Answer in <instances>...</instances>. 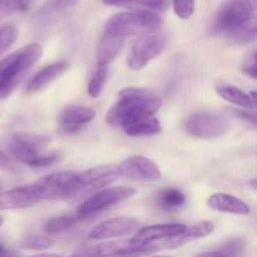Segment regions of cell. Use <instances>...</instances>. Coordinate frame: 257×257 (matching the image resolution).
I'll return each mask as SVG.
<instances>
[{"mask_svg":"<svg viewBox=\"0 0 257 257\" xmlns=\"http://www.w3.org/2000/svg\"><path fill=\"white\" fill-rule=\"evenodd\" d=\"M195 257H222V255L220 253V251H205V252H201L198 255H196Z\"/></svg>","mask_w":257,"mask_h":257,"instance_id":"e575fe53","label":"cell"},{"mask_svg":"<svg viewBox=\"0 0 257 257\" xmlns=\"http://www.w3.org/2000/svg\"><path fill=\"white\" fill-rule=\"evenodd\" d=\"M38 200H65L83 192L79 173L57 172L40 178L32 185Z\"/></svg>","mask_w":257,"mask_h":257,"instance_id":"8992f818","label":"cell"},{"mask_svg":"<svg viewBox=\"0 0 257 257\" xmlns=\"http://www.w3.org/2000/svg\"><path fill=\"white\" fill-rule=\"evenodd\" d=\"M95 112L92 108L83 105L65 107L59 114V130L63 133H75L94 118Z\"/></svg>","mask_w":257,"mask_h":257,"instance_id":"2e32d148","label":"cell"},{"mask_svg":"<svg viewBox=\"0 0 257 257\" xmlns=\"http://www.w3.org/2000/svg\"><path fill=\"white\" fill-rule=\"evenodd\" d=\"M140 222L135 217L120 216L95 226L88 235L89 240H110L131 235L137 231Z\"/></svg>","mask_w":257,"mask_h":257,"instance_id":"7c38bea8","label":"cell"},{"mask_svg":"<svg viewBox=\"0 0 257 257\" xmlns=\"http://www.w3.org/2000/svg\"><path fill=\"white\" fill-rule=\"evenodd\" d=\"M95 257H142L160 251L156 243L140 246L130 240H115L98 245L94 248Z\"/></svg>","mask_w":257,"mask_h":257,"instance_id":"30bf717a","label":"cell"},{"mask_svg":"<svg viewBox=\"0 0 257 257\" xmlns=\"http://www.w3.org/2000/svg\"><path fill=\"white\" fill-rule=\"evenodd\" d=\"M77 217L73 216H59V217L50 218L45 222L44 228L49 235H59V233L69 231L77 225Z\"/></svg>","mask_w":257,"mask_h":257,"instance_id":"484cf974","label":"cell"},{"mask_svg":"<svg viewBox=\"0 0 257 257\" xmlns=\"http://www.w3.org/2000/svg\"><path fill=\"white\" fill-rule=\"evenodd\" d=\"M3 222H4V217H3V216H0V227H2Z\"/></svg>","mask_w":257,"mask_h":257,"instance_id":"74e56055","label":"cell"},{"mask_svg":"<svg viewBox=\"0 0 257 257\" xmlns=\"http://www.w3.org/2000/svg\"><path fill=\"white\" fill-rule=\"evenodd\" d=\"M230 123L217 113L200 112L190 115L185 122V131L190 136L200 140H213L226 135Z\"/></svg>","mask_w":257,"mask_h":257,"instance_id":"ba28073f","label":"cell"},{"mask_svg":"<svg viewBox=\"0 0 257 257\" xmlns=\"http://www.w3.org/2000/svg\"><path fill=\"white\" fill-rule=\"evenodd\" d=\"M162 27V19L151 10H133L112 15L105 22L104 33L125 39L132 35H145L156 33Z\"/></svg>","mask_w":257,"mask_h":257,"instance_id":"277c9868","label":"cell"},{"mask_svg":"<svg viewBox=\"0 0 257 257\" xmlns=\"http://www.w3.org/2000/svg\"><path fill=\"white\" fill-rule=\"evenodd\" d=\"M120 177L131 181H158L162 175L153 161L145 156H132L118 165Z\"/></svg>","mask_w":257,"mask_h":257,"instance_id":"8fae6325","label":"cell"},{"mask_svg":"<svg viewBox=\"0 0 257 257\" xmlns=\"http://www.w3.org/2000/svg\"><path fill=\"white\" fill-rule=\"evenodd\" d=\"M167 43V37L161 33H151L138 37L133 42L128 55L127 64L132 70H141L151 60L163 52Z\"/></svg>","mask_w":257,"mask_h":257,"instance_id":"9c48e42d","label":"cell"},{"mask_svg":"<svg viewBox=\"0 0 257 257\" xmlns=\"http://www.w3.org/2000/svg\"><path fill=\"white\" fill-rule=\"evenodd\" d=\"M40 202L33 191L32 185L0 191V211L20 210Z\"/></svg>","mask_w":257,"mask_h":257,"instance_id":"e0dca14e","label":"cell"},{"mask_svg":"<svg viewBox=\"0 0 257 257\" xmlns=\"http://www.w3.org/2000/svg\"><path fill=\"white\" fill-rule=\"evenodd\" d=\"M50 138L32 133H17L10 138L9 152L19 162L29 167H49L59 160V153L42 155L40 150L49 145Z\"/></svg>","mask_w":257,"mask_h":257,"instance_id":"5b68a950","label":"cell"},{"mask_svg":"<svg viewBox=\"0 0 257 257\" xmlns=\"http://www.w3.org/2000/svg\"><path fill=\"white\" fill-rule=\"evenodd\" d=\"M216 92L220 95L222 99L226 102L231 103L237 107L246 108V109H255L256 107V98L255 92L252 93H246L242 89L233 85H218L216 88Z\"/></svg>","mask_w":257,"mask_h":257,"instance_id":"7402d4cb","label":"cell"},{"mask_svg":"<svg viewBox=\"0 0 257 257\" xmlns=\"http://www.w3.org/2000/svg\"><path fill=\"white\" fill-rule=\"evenodd\" d=\"M256 0H227L211 24V33L240 43L256 39Z\"/></svg>","mask_w":257,"mask_h":257,"instance_id":"6da1fadb","label":"cell"},{"mask_svg":"<svg viewBox=\"0 0 257 257\" xmlns=\"http://www.w3.org/2000/svg\"><path fill=\"white\" fill-rule=\"evenodd\" d=\"M158 202L165 210H176L186 203V196L177 188H166L158 195Z\"/></svg>","mask_w":257,"mask_h":257,"instance_id":"cb8c5ba5","label":"cell"},{"mask_svg":"<svg viewBox=\"0 0 257 257\" xmlns=\"http://www.w3.org/2000/svg\"><path fill=\"white\" fill-rule=\"evenodd\" d=\"M34 0H0L2 13H24L33 5Z\"/></svg>","mask_w":257,"mask_h":257,"instance_id":"f1b7e54d","label":"cell"},{"mask_svg":"<svg viewBox=\"0 0 257 257\" xmlns=\"http://www.w3.org/2000/svg\"><path fill=\"white\" fill-rule=\"evenodd\" d=\"M118 97L105 119L108 124L120 127L122 130L138 120L153 117L162 107L160 98L140 88H124Z\"/></svg>","mask_w":257,"mask_h":257,"instance_id":"7a4b0ae2","label":"cell"},{"mask_svg":"<svg viewBox=\"0 0 257 257\" xmlns=\"http://www.w3.org/2000/svg\"><path fill=\"white\" fill-rule=\"evenodd\" d=\"M2 187H3V181L0 180V188H2Z\"/></svg>","mask_w":257,"mask_h":257,"instance_id":"f35d334b","label":"cell"},{"mask_svg":"<svg viewBox=\"0 0 257 257\" xmlns=\"http://www.w3.org/2000/svg\"><path fill=\"white\" fill-rule=\"evenodd\" d=\"M215 230V226L210 221H202V222H198L196 225L187 227L183 231L181 235L176 236V237L170 238V240L160 241V242H156L157 246L160 247V250H172V248H177L183 246L185 243L191 242V241H195L197 238L206 237V236L211 235Z\"/></svg>","mask_w":257,"mask_h":257,"instance_id":"ac0fdd59","label":"cell"},{"mask_svg":"<svg viewBox=\"0 0 257 257\" xmlns=\"http://www.w3.org/2000/svg\"><path fill=\"white\" fill-rule=\"evenodd\" d=\"M30 257H64L62 255H59V253H37V255H33Z\"/></svg>","mask_w":257,"mask_h":257,"instance_id":"d590c367","label":"cell"},{"mask_svg":"<svg viewBox=\"0 0 257 257\" xmlns=\"http://www.w3.org/2000/svg\"><path fill=\"white\" fill-rule=\"evenodd\" d=\"M207 205L208 207L217 212L240 216H247L251 213L250 206L247 203L243 202L241 198L228 195V193H213L208 197Z\"/></svg>","mask_w":257,"mask_h":257,"instance_id":"d6986e66","label":"cell"},{"mask_svg":"<svg viewBox=\"0 0 257 257\" xmlns=\"http://www.w3.org/2000/svg\"><path fill=\"white\" fill-rule=\"evenodd\" d=\"M17 37L18 32L13 25L0 28V57L14 44Z\"/></svg>","mask_w":257,"mask_h":257,"instance_id":"f546056e","label":"cell"},{"mask_svg":"<svg viewBox=\"0 0 257 257\" xmlns=\"http://www.w3.org/2000/svg\"><path fill=\"white\" fill-rule=\"evenodd\" d=\"M246 243L242 240H232L223 243L222 247L218 248L222 257H242L245 252Z\"/></svg>","mask_w":257,"mask_h":257,"instance_id":"4dcf8cb0","label":"cell"},{"mask_svg":"<svg viewBox=\"0 0 257 257\" xmlns=\"http://www.w3.org/2000/svg\"><path fill=\"white\" fill-rule=\"evenodd\" d=\"M0 257H9V253H8L7 248L0 243Z\"/></svg>","mask_w":257,"mask_h":257,"instance_id":"8d00e7d4","label":"cell"},{"mask_svg":"<svg viewBox=\"0 0 257 257\" xmlns=\"http://www.w3.org/2000/svg\"><path fill=\"white\" fill-rule=\"evenodd\" d=\"M186 228H187V226L181 225V223L152 225L137 231V233L133 236L132 240L140 246L148 245V243L160 242V241L170 240V238L176 237V236L181 235Z\"/></svg>","mask_w":257,"mask_h":257,"instance_id":"5bb4252c","label":"cell"},{"mask_svg":"<svg viewBox=\"0 0 257 257\" xmlns=\"http://www.w3.org/2000/svg\"><path fill=\"white\" fill-rule=\"evenodd\" d=\"M168 0H103L105 5L109 7H141L146 9L163 10Z\"/></svg>","mask_w":257,"mask_h":257,"instance_id":"d4e9b609","label":"cell"},{"mask_svg":"<svg viewBox=\"0 0 257 257\" xmlns=\"http://www.w3.org/2000/svg\"><path fill=\"white\" fill-rule=\"evenodd\" d=\"M108 77V68L107 67H98L95 70L94 75L90 79L89 84H88V94L92 98L99 97L102 93L103 88H104L105 82H107Z\"/></svg>","mask_w":257,"mask_h":257,"instance_id":"83f0119b","label":"cell"},{"mask_svg":"<svg viewBox=\"0 0 257 257\" xmlns=\"http://www.w3.org/2000/svg\"><path fill=\"white\" fill-rule=\"evenodd\" d=\"M0 168L7 172H12L15 173L19 171V167H18L17 163L4 152V151L0 150Z\"/></svg>","mask_w":257,"mask_h":257,"instance_id":"836d02e7","label":"cell"},{"mask_svg":"<svg viewBox=\"0 0 257 257\" xmlns=\"http://www.w3.org/2000/svg\"><path fill=\"white\" fill-rule=\"evenodd\" d=\"M42 55L43 48L38 43H33L0 60V99H5L14 92Z\"/></svg>","mask_w":257,"mask_h":257,"instance_id":"3957f363","label":"cell"},{"mask_svg":"<svg viewBox=\"0 0 257 257\" xmlns=\"http://www.w3.org/2000/svg\"><path fill=\"white\" fill-rule=\"evenodd\" d=\"M153 257H171V256H153Z\"/></svg>","mask_w":257,"mask_h":257,"instance_id":"ab89813d","label":"cell"},{"mask_svg":"<svg viewBox=\"0 0 257 257\" xmlns=\"http://www.w3.org/2000/svg\"><path fill=\"white\" fill-rule=\"evenodd\" d=\"M68 67H69V64L67 62L59 60V62H55L48 67L43 68L29 80V83L27 84V93H37L47 88L54 80H57L60 75L64 74Z\"/></svg>","mask_w":257,"mask_h":257,"instance_id":"ffe728a7","label":"cell"},{"mask_svg":"<svg viewBox=\"0 0 257 257\" xmlns=\"http://www.w3.org/2000/svg\"><path fill=\"white\" fill-rule=\"evenodd\" d=\"M241 72L245 75L250 77L251 79H256L257 77V64H256V52H252L243 62Z\"/></svg>","mask_w":257,"mask_h":257,"instance_id":"d6a6232c","label":"cell"},{"mask_svg":"<svg viewBox=\"0 0 257 257\" xmlns=\"http://www.w3.org/2000/svg\"><path fill=\"white\" fill-rule=\"evenodd\" d=\"M78 3L79 0H47L35 14V23L42 27L55 24L73 12Z\"/></svg>","mask_w":257,"mask_h":257,"instance_id":"9a60e30c","label":"cell"},{"mask_svg":"<svg viewBox=\"0 0 257 257\" xmlns=\"http://www.w3.org/2000/svg\"><path fill=\"white\" fill-rule=\"evenodd\" d=\"M161 131H162V125H161L160 120L153 115V117L145 118V119L128 125L123 130V132L127 133L128 136H133V137H147V136L158 135L161 133Z\"/></svg>","mask_w":257,"mask_h":257,"instance_id":"603a6c76","label":"cell"},{"mask_svg":"<svg viewBox=\"0 0 257 257\" xmlns=\"http://www.w3.org/2000/svg\"><path fill=\"white\" fill-rule=\"evenodd\" d=\"M124 40L117 35L103 33L97 48L98 67H108V64H110L122 50Z\"/></svg>","mask_w":257,"mask_h":257,"instance_id":"44dd1931","label":"cell"},{"mask_svg":"<svg viewBox=\"0 0 257 257\" xmlns=\"http://www.w3.org/2000/svg\"><path fill=\"white\" fill-rule=\"evenodd\" d=\"M79 177L83 186V192H87V191H97L105 188L110 183L114 182L117 178H119L120 175L118 171V166L105 165L83 171L79 173Z\"/></svg>","mask_w":257,"mask_h":257,"instance_id":"4fadbf2b","label":"cell"},{"mask_svg":"<svg viewBox=\"0 0 257 257\" xmlns=\"http://www.w3.org/2000/svg\"><path fill=\"white\" fill-rule=\"evenodd\" d=\"M137 193V190L133 187H125V186H118V187H108L93 193L88 197L77 211V220L90 217L97 213L102 212L105 208L113 205L123 202L128 198L133 197Z\"/></svg>","mask_w":257,"mask_h":257,"instance_id":"52a82bcc","label":"cell"},{"mask_svg":"<svg viewBox=\"0 0 257 257\" xmlns=\"http://www.w3.org/2000/svg\"><path fill=\"white\" fill-rule=\"evenodd\" d=\"M173 12L183 20L190 19L195 13V0H173Z\"/></svg>","mask_w":257,"mask_h":257,"instance_id":"1f68e13d","label":"cell"},{"mask_svg":"<svg viewBox=\"0 0 257 257\" xmlns=\"http://www.w3.org/2000/svg\"><path fill=\"white\" fill-rule=\"evenodd\" d=\"M54 246V240L48 236L42 235H30L27 237H23L19 241V247L23 250L29 251H42Z\"/></svg>","mask_w":257,"mask_h":257,"instance_id":"4316f807","label":"cell"}]
</instances>
